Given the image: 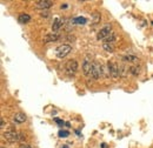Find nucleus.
Listing matches in <instances>:
<instances>
[{
    "label": "nucleus",
    "mask_w": 153,
    "mask_h": 148,
    "mask_svg": "<svg viewBox=\"0 0 153 148\" xmlns=\"http://www.w3.org/2000/svg\"><path fill=\"white\" fill-rule=\"evenodd\" d=\"M115 40H117V33L112 31V32H111V33L105 38L104 42H105V44H113V45H114Z\"/></svg>",
    "instance_id": "nucleus-13"
},
{
    "label": "nucleus",
    "mask_w": 153,
    "mask_h": 148,
    "mask_svg": "<svg viewBox=\"0 0 153 148\" xmlns=\"http://www.w3.org/2000/svg\"><path fill=\"white\" fill-rule=\"evenodd\" d=\"M35 7L38 10H41V11H46L48 8H51L53 6V1H50V0H39V1H35L34 3Z\"/></svg>",
    "instance_id": "nucleus-7"
},
{
    "label": "nucleus",
    "mask_w": 153,
    "mask_h": 148,
    "mask_svg": "<svg viewBox=\"0 0 153 148\" xmlns=\"http://www.w3.org/2000/svg\"><path fill=\"white\" fill-rule=\"evenodd\" d=\"M104 74V67L101 63H99L98 61H93L92 65V72H91V77L93 80H98L101 75Z\"/></svg>",
    "instance_id": "nucleus-2"
},
{
    "label": "nucleus",
    "mask_w": 153,
    "mask_h": 148,
    "mask_svg": "<svg viewBox=\"0 0 153 148\" xmlns=\"http://www.w3.org/2000/svg\"><path fill=\"white\" fill-rule=\"evenodd\" d=\"M152 25H153V23H152Z\"/></svg>",
    "instance_id": "nucleus-29"
},
{
    "label": "nucleus",
    "mask_w": 153,
    "mask_h": 148,
    "mask_svg": "<svg viewBox=\"0 0 153 148\" xmlns=\"http://www.w3.org/2000/svg\"><path fill=\"white\" fill-rule=\"evenodd\" d=\"M65 70L68 75H74L78 70V61L72 59V60H68L67 63H66V67H65Z\"/></svg>",
    "instance_id": "nucleus-4"
},
{
    "label": "nucleus",
    "mask_w": 153,
    "mask_h": 148,
    "mask_svg": "<svg viewBox=\"0 0 153 148\" xmlns=\"http://www.w3.org/2000/svg\"><path fill=\"white\" fill-rule=\"evenodd\" d=\"M71 52H72V47H71L69 45L64 44V45H60L59 47H57V49H55V55H57V58L62 59V58L67 56Z\"/></svg>",
    "instance_id": "nucleus-3"
},
{
    "label": "nucleus",
    "mask_w": 153,
    "mask_h": 148,
    "mask_svg": "<svg viewBox=\"0 0 153 148\" xmlns=\"http://www.w3.org/2000/svg\"><path fill=\"white\" fill-rule=\"evenodd\" d=\"M101 148H107V144L106 143H101Z\"/></svg>",
    "instance_id": "nucleus-26"
},
{
    "label": "nucleus",
    "mask_w": 153,
    "mask_h": 148,
    "mask_svg": "<svg viewBox=\"0 0 153 148\" xmlns=\"http://www.w3.org/2000/svg\"><path fill=\"white\" fill-rule=\"evenodd\" d=\"M3 137L7 140L8 142H17V141H20V133L11 128L3 133Z\"/></svg>",
    "instance_id": "nucleus-1"
},
{
    "label": "nucleus",
    "mask_w": 153,
    "mask_h": 148,
    "mask_svg": "<svg viewBox=\"0 0 153 148\" xmlns=\"http://www.w3.org/2000/svg\"><path fill=\"white\" fill-rule=\"evenodd\" d=\"M1 128L3 129L5 128V120H4V118H1Z\"/></svg>",
    "instance_id": "nucleus-24"
},
{
    "label": "nucleus",
    "mask_w": 153,
    "mask_h": 148,
    "mask_svg": "<svg viewBox=\"0 0 153 148\" xmlns=\"http://www.w3.org/2000/svg\"><path fill=\"white\" fill-rule=\"evenodd\" d=\"M100 19H101V17H100V13H99V12H94V13L92 14V24H93V25H98V24L100 23Z\"/></svg>",
    "instance_id": "nucleus-16"
},
{
    "label": "nucleus",
    "mask_w": 153,
    "mask_h": 148,
    "mask_svg": "<svg viewBox=\"0 0 153 148\" xmlns=\"http://www.w3.org/2000/svg\"><path fill=\"white\" fill-rule=\"evenodd\" d=\"M58 135H59V137H67V136L69 135V133H68L67 130H62V129H60L59 133H58Z\"/></svg>",
    "instance_id": "nucleus-20"
},
{
    "label": "nucleus",
    "mask_w": 153,
    "mask_h": 148,
    "mask_svg": "<svg viewBox=\"0 0 153 148\" xmlns=\"http://www.w3.org/2000/svg\"><path fill=\"white\" fill-rule=\"evenodd\" d=\"M119 74L121 78H126L128 74V68L125 65H119Z\"/></svg>",
    "instance_id": "nucleus-15"
},
{
    "label": "nucleus",
    "mask_w": 153,
    "mask_h": 148,
    "mask_svg": "<svg viewBox=\"0 0 153 148\" xmlns=\"http://www.w3.org/2000/svg\"><path fill=\"white\" fill-rule=\"evenodd\" d=\"M107 68H108V72H110V75L113 78V79H118L120 77L119 74V65L113 62V61H108L107 62Z\"/></svg>",
    "instance_id": "nucleus-5"
},
{
    "label": "nucleus",
    "mask_w": 153,
    "mask_h": 148,
    "mask_svg": "<svg viewBox=\"0 0 153 148\" xmlns=\"http://www.w3.org/2000/svg\"><path fill=\"white\" fill-rule=\"evenodd\" d=\"M20 148H33L31 144H28V143H23L21 146H20Z\"/></svg>",
    "instance_id": "nucleus-23"
},
{
    "label": "nucleus",
    "mask_w": 153,
    "mask_h": 148,
    "mask_svg": "<svg viewBox=\"0 0 153 148\" xmlns=\"http://www.w3.org/2000/svg\"><path fill=\"white\" fill-rule=\"evenodd\" d=\"M1 148H5V147H1Z\"/></svg>",
    "instance_id": "nucleus-28"
},
{
    "label": "nucleus",
    "mask_w": 153,
    "mask_h": 148,
    "mask_svg": "<svg viewBox=\"0 0 153 148\" xmlns=\"http://www.w3.org/2000/svg\"><path fill=\"white\" fill-rule=\"evenodd\" d=\"M130 73L131 74H133V75H139V73H140V67H138V66H131L130 67Z\"/></svg>",
    "instance_id": "nucleus-19"
},
{
    "label": "nucleus",
    "mask_w": 153,
    "mask_h": 148,
    "mask_svg": "<svg viewBox=\"0 0 153 148\" xmlns=\"http://www.w3.org/2000/svg\"><path fill=\"white\" fill-rule=\"evenodd\" d=\"M60 8L62 10V8H67V4H62L61 6H60Z\"/></svg>",
    "instance_id": "nucleus-25"
},
{
    "label": "nucleus",
    "mask_w": 153,
    "mask_h": 148,
    "mask_svg": "<svg viewBox=\"0 0 153 148\" xmlns=\"http://www.w3.org/2000/svg\"><path fill=\"white\" fill-rule=\"evenodd\" d=\"M40 16L44 17V18H47V17L50 16V13H48L47 11H41V12H40Z\"/></svg>",
    "instance_id": "nucleus-22"
},
{
    "label": "nucleus",
    "mask_w": 153,
    "mask_h": 148,
    "mask_svg": "<svg viewBox=\"0 0 153 148\" xmlns=\"http://www.w3.org/2000/svg\"><path fill=\"white\" fill-rule=\"evenodd\" d=\"M123 60L125 62H132V63H138L139 62V58L134 54H125L123 55Z\"/></svg>",
    "instance_id": "nucleus-11"
},
{
    "label": "nucleus",
    "mask_w": 153,
    "mask_h": 148,
    "mask_svg": "<svg viewBox=\"0 0 153 148\" xmlns=\"http://www.w3.org/2000/svg\"><path fill=\"white\" fill-rule=\"evenodd\" d=\"M30 20H31V16L27 13H20L18 17V21L20 24H27Z\"/></svg>",
    "instance_id": "nucleus-14"
},
{
    "label": "nucleus",
    "mask_w": 153,
    "mask_h": 148,
    "mask_svg": "<svg viewBox=\"0 0 153 148\" xmlns=\"http://www.w3.org/2000/svg\"><path fill=\"white\" fill-rule=\"evenodd\" d=\"M59 38H60V34H59V33H55V32L47 33V34H46V35L42 38V42H44V44L53 42V41H57Z\"/></svg>",
    "instance_id": "nucleus-9"
},
{
    "label": "nucleus",
    "mask_w": 153,
    "mask_h": 148,
    "mask_svg": "<svg viewBox=\"0 0 153 148\" xmlns=\"http://www.w3.org/2000/svg\"><path fill=\"white\" fill-rule=\"evenodd\" d=\"M103 48L106 51V52H108V53H113L114 52V45L113 44H103Z\"/></svg>",
    "instance_id": "nucleus-18"
},
{
    "label": "nucleus",
    "mask_w": 153,
    "mask_h": 148,
    "mask_svg": "<svg viewBox=\"0 0 153 148\" xmlns=\"http://www.w3.org/2000/svg\"><path fill=\"white\" fill-rule=\"evenodd\" d=\"M111 32H112V24L107 23V24H105V25L103 26V28L98 32L97 39H98V40H105V38H106Z\"/></svg>",
    "instance_id": "nucleus-6"
},
{
    "label": "nucleus",
    "mask_w": 153,
    "mask_h": 148,
    "mask_svg": "<svg viewBox=\"0 0 153 148\" xmlns=\"http://www.w3.org/2000/svg\"><path fill=\"white\" fill-rule=\"evenodd\" d=\"M26 119H27V116H26V114H24V113H17V114L13 116V121H14L16 123H24V122L26 121Z\"/></svg>",
    "instance_id": "nucleus-12"
},
{
    "label": "nucleus",
    "mask_w": 153,
    "mask_h": 148,
    "mask_svg": "<svg viewBox=\"0 0 153 148\" xmlns=\"http://www.w3.org/2000/svg\"><path fill=\"white\" fill-rule=\"evenodd\" d=\"M54 121H55V122H57V123H58L59 126H64V125H65V122H64L62 120H60V119H58V118H55V119H54Z\"/></svg>",
    "instance_id": "nucleus-21"
},
{
    "label": "nucleus",
    "mask_w": 153,
    "mask_h": 148,
    "mask_svg": "<svg viewBox=\"0 0 153 148\" xmlns=\"http://www.w3.org/2000/svg\"><path fill=\"white\" fill-rule=\"evenodd\" d=\"M73 23L76 24V25H85L87 23V20L84 17H76V18L73 19Z\"/></svg>",
    "instance_id": "nucleus-17"
},
{
    "label": "nucleus",
    "mask_w": 153,
    "mask_h": 148,
    "mask_svg": "<svg viewBox=\"0 0 153 148\" xmlns=\"http://www.w3.org/2000/svg\"><path fill=\"white\" fill-rule=\"evenodd\" d=\"M92 65H93V62H91L87 58L83 61V73H84V75H85V77H91Z\"/></svg>",
    "instance_id": "nucleus-8"
},
{
    "label": "nucleus",
    "mask_w": 153,
    "mask_h": 148,
    "mask_svg": "<svg viewBox=\"0 0 153 148\" xmlns=\"http://www.w3.org/2000/svg\"><path fill=\"white\" fill-rule=\"evenodd\" d=\"M62 148H68V147H67V146L65 144V146H62Z\"/></svg>",
    "instance_id": "nucleus-27"
},
{
    "label": "nucleus",
    "mask_w": 153,
    "mask_h": 148,
    "mask_svg": "<svg viewBox=\"0 0 153 148\" xmlns=\"http://www.w3.org/2000/svg\"><path fill=\"white\" fill-rule=\"evenodd\" d=\"M65 19H61V18H55L54 20H53V24H52V30H53V32H55V33H58V31H59V28L60 27H62L65 24Z\"/></svg>",
    "instance_id": "nucleus-10"
}]
</instances>
